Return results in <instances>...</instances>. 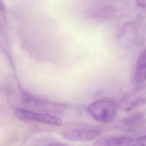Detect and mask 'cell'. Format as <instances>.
Returning a JSON list of instances; mask_svg holds the SVG:
<instances>
[{"mask_svg":"<svg viewBox=\"0 0 146 146\" xmlns=\"http://www.w3.org/2000/svg\"><path fill=\"white\" fill-rule=\"evenodd\" d=\"M88 110L96 121L100 122L109 123L115 117L117 107L116 104L111 100L100 99L90 105Z\"/></svg>","mask_w":146,"mask_h":146,"instance_id":"obj_1","label":"cell"},{"mask_svg":"<svg viewBox=\"0 0 146 146\" xmlns=\"http://www.w3.org/2000/svg\"><path fill=\"white\" fill-rule=\"evenodd\" d=\"M146 104V86L140 87L125 94L120 103L122 110L128 111Z\"/></svg>","mask_w":146,"mask_h":146,"instance_id":"obj_2","label":"cell"},{"mask_svg":"<svg viewBox=\"0 0 146 146\" xmlns=\"http://www.w3.org/2000/svg\"><path fill=\"white\" fill-rule=\"evenodd\" d=\"M16 116L21 120L24 121H32L61 126L62 121L60 118L55 116L45 113L36 112L23 109H18L15 110Z\"/></svg>","mask_w":146,"mask_h":146,"instance_id":"obj_3","label":"cell"},{"mask_svg":"<svg viewBox=\"0 0 146 146\" xmlns=\"http://www.w3.org/2000/svg\"><path fill=\"white\" fill-rule=\"evenodd\" d=\"M65 139L74 141H90L96 139L101 134L99 130L89 129H73L66 130L62 133Z\"/></svg>","mask_w":146,"mask_h":146,"instance_id":"obj_4","label":"cell"},{"mask_svg":"<svg viewBox=\"0 0 146 146\" xmlns=\"http://www.w3.org/2000/svg\"><path fill=\"white\" fill-rule=\"evenodd\" d=\"M133 140L128 136L103 138L96 141L93 146H130Z\"/></svg>","mask_w":146,"mask_h":146,"instance_id":"obj_5","label":"cell"},{"mask_svg":"<svg viewBox=\"0 0 146 146\" xmlns=\"http://www.w3.org/2000/svg\"><path fill=\"white\" fill-rule=\"evenodd\" d=\"M135 77L138 82H142L146 80V49L142 52L138 60Z\"/></svg>","mask_w":146,"mask_h":146,"instance_id":"obj_6","label":"cell"},{"mask_svg":"<svg viewBox=\"0 0 146 146\" xmlns=\"http://www.w3.org/2000/svg\"><path fill=\"white\" fill-rule=\"evenodd\" d=\"M129 27H126L122 32L121 35V42L125 46H128L132 44L134 38L133 28L129 29L130 28Z\"/></svg>","mask_w":146,"mask_h":146,"instance_id":"obj_7","label":"cell"},{"mask_svg":"<svg viewBox=\"0 0 146 146\" xmlns=\"http://www.w3.org/2000/svg\"><path fill=\"white\" fill-rule=\"evenodd\" d=\"M130 146H146V135L133 140Z\"/></svg>","mask_w":146,"mask_h":146,"instance_id":"obj_8","label":"cell"},{"mask_svg":"<svg viewBox=\"0 0 146 146\" xmlns=\"http://www.w3.org/2000/svg\"><path fill=\"white\" fill-rule=\"evenodd\" d=\"M136 3L139 7H146V0H135Z\"/></svg>","mask_w":146,"mask_h":146,"instance_id":"obj_9","label":"cell"},{"mask_svg":"<svg viewBox=\"0 0 146 146\" xmlns=\"http://www.w3.org/2000/svg\"><path fill=\"white\" fill-rule=\"evenodd\" d=\"M5 10V6L2 0H0V12H3Z\"/></svg>","mask_w":146,"mask_h":146,"instance_id":"obj_10","label":"cell"},{"mask_svg":"<svg viewBox=\"0 0 146 146\" xmlns=\"http://www.w3.org/2000/svg\"><path fill=\"white\" fill-rule=\"evenodd\" d=\"M47 146H68L66 145H64L61 143H54V144H51L50 145H48Z\"/></svg>","mask_w":146,"mask_h":146,"instance_id":"obj_11","label":"cell"}]
</instances>
